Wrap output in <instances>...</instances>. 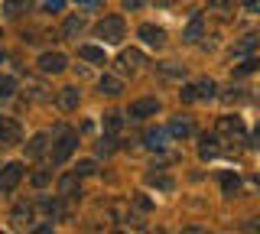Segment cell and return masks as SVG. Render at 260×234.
<instances>
[{"label": "cell", "mask_w": 260, "mask_h": 234, "mask_svg": "<svg viewBox=\"0 0 260 234\" xmlns=\"http://www.w3.org/2000/svg\"><path fill=\"white\" fill-rule=\"evenodd\" d=\"M124 17H117V13H114V17H104L101 23H98V39H101V43H111V46H117L120 39H124Z\"/></svg>", "instance_id": "obj_1"}, {"label": "cell", "mask_w": 260, "mask_h": 234, "mask_svg": "<svg viewBox=\"0 0 260 234\" xmlns=\"http://www.w3.org/2000/svg\"><path fill=\"white\" fill-rule=\"evenodd\" d=\"M59 133V140H55V150H52V163H69V156L75 153V147H78V137L75 133H65V130H55Z\"/></svg>", "instance_id": "obj_2"}, {"label": "cell", "mask_w": 260, "mask_h": 234, "mask_svg": "<svg viewBox=\"0 0 260 234\" xmlns=\"http://www.w3.org/2000/svg\"><path fill=\"white\" fill-rule=\"evenodd\" d=\"M36 65H39V72H43V75H59V72L69 69V59H65L62 52H43Z\"/></svg>", "instance_id": "obj_3"}, {"label": "cell", "mask_w": 260, "mask_h": 234, "mask_svg": "<svg viewBox=\"0 0 260 234\" xmlns=\"http://www.w3.org/2000/svg\"><path fill=\"white\" fill-rule=\"evenodd\" d=\"M20 179H23V166L20 163H7L4 169H0V192L10 195L16 185H20Z\"/></svg>", "instance_id": "obj_4"}, {"label": "cell", "mask_w": 260, "mask_h": 234, "mask_svg": "<svg viewBox=\"0 0 260 234\" xmlns=\"http://www.w3.org/2000/svg\"><path fill=\"white\" fill-rule=\"evenodd\" d=\"M218 133L231 137V140H238V143H244V140H247V133H244V124H241V117H218Z\"/></svg>", "instance_id": "obj_5"}, {"label": "cell", "mask_w": 260, "mask_h": 234, "mask_svg": "<svg viewBox=\"0 0 260 234\" xmlns=\"http://www.w3.org/2000/svg\"><path fill=\"white\" fill-rule=\"evenodd\" d=\"M20 137H23L20 120H13V117H0V143H4V147H10V143H20Z\"/></svg>", "instance_id": "obj_6"}, {"label": "cell", "mask_w": 260, "mask_h": 234, "mask_svg": "<svg viewBox=\"0 0 260 234\" xmlns=\"http://www.w3.org/2000/svg\"><path fill=\"white\" fill-rule=\"evenodd\" d=\"M137 36H140L146 46H153V49L166 46V29H162V26H153V23H143V26L137 29Z\"/></svg>", "instance_id": "obj_7"}, {"label": "cell", "mask_w": 260, "mask_h": 234, "mask_svg": "<svg viewBox=\"0 0 260 234\" xmlns=\"http://www.w3.org/2000/svg\"><path fill=\"white\" fill-rule=\"evenodd\" d=\"M156 111H159V101L156 98H140V101L130 104L127 114H130V120H143V117H153Z\"/></svg>", "instance_id": "obj_8"}, {"label": "cell", "mask_w": 260, "mask_h": 234, "mask_svg": "<svg viewBox=\"0 0 260 234\" xmlns=\"http://www.w3.org/2000/svg\"><path fill=\"white\" fill-rule=\"evenodd\" d=\"M85 26H88V17H85V13H72V17L62 23V36L65 39H75Z\"/></svg>", "instance_id": "obj_9"}, {"label": "cell", "mask_w": 260, "mask_h": 234, "mask_svg": "<svg viewBox=\"0 0 260 234\" xmlns=\"http://www.w3.org/2000/svg\"><path fill=\"white\" fill-rule=\"evenodd\" d=\"M192 133H195L192 117H182V114H179V117L169 120V137H182V140H185V137H192Z\"/></svg>", "instance_id": "obj_10"}, {"label": "cell", "mask_w": 260, "mask_h": 234, "mask_svg": "<svg viewBox=\"0 0 260 234\" xmlns=\"http://www.w3.org/2000/svg\"><path fill=\"white\" fill-rule=\"evenodd\" d=\"M202 33H205V17H202V13H195V17L189 20V26H185L182 39H185V43H199Z\"/></svg>", "instance_id": "obj_11"}, {"label": "cell", "mask_w": 260, "mask_h": 234, "mask_svg": "<svg viewBox=\"0 0 260 234\" xmlns=\"http://www.w3.org/2000/svg\"><path fill=\"white\" fill-rule=\"evenodd\" d=\"M166 140H169V130H162V127H150V130L143 133V143L150 150H162V147H166Z\"/></svg>", "instance_id": "obj_12"}, {"label": "cell", "mask_w": 260, "mask_h": 234, "mask_svg": "<svg viewBox=\"0 0 260 234\" xmlns=\"http://www.w3.org/2000/svg\"><path fill=\"white\" fill-rule=\"evenodd\" d=\"M98 88H101V94H108V98H117V94L124 91V82H120L117 75H101Z\"/></svg>", "instance_id": "obj_13"}, {"label": "cell", "mask_w": 260, "mask_h": 234, "mask_svg": "<svg viewBox=\"0 0 260 234\" xmlns=\"http://www.w3.org/2000/svg\"><path fill=\"white\" fill-rule=\"evenodd\" d=\"M59 195H62V198H78V195H81L78 176H75V173H72V176H62V179H59Z\"/></svg>", "instance_id": "obj_14"}, {"label": "cell", "mask_w": 260, "mask_h": 234, "mask_svg": "<svg viewBox=\"0 0 260 234\" xmlns=\"http://www.w3.org/2000/svg\"><path fill=\"white\" fill-rule=\"evenodd\" d=\"M10 221H13V228H29L32 224V205H16L13 208V215H10Z\"/></svg>", "instance_id": "obj_15"}, {"label": "cell", "mask_w": 260, "mask_h": 234, "mask_svg": "<svg viewBox=\"0 0 260 234\" xmlns=\"http://www.w3.org/2000/svg\"><path fill=\"white\" fill-rule=\"evenodd\" d=\"M78 101H81V94H78V88H62V91H59V108L62 111H75L78 108Z\"/></svg>", "instance_id": "obj_16"}, {"label": "cell", "mask_w": 260, "mask_h": 234, "mask_svg": "<svg viewBox=\"0 0 260 234\" xmlns=\"http://www.w3.org/2000/svg\"><path fill=\"white\" fill-rule=\"evenodd\" d=\"M120 72H134L137 65H143V52H137V49H127V52H120Z\"/></svg>", "instance_id": "obj_17"}, {"label": "cell", "mask_w": 260, "mask_h": 234, "mask_svg": "<svg viewBox=\"0 0 260 234\" xmlns=\"http://www.w3.org/2000/svg\"><path fill=\"white\" fill-rule=\"evenodd\" d=\"M46 143H49V133H36V137L29 140V147H26V156H29V159H39V156L46 153Z\"/></svg>", "instance_id": "obj_18"}, {"label": "cell", "mask_w": 260, "mask_h": 234, "mask_svg": "<svg viewBox=\"0 0 260 234\" xmlns=\"http://www.w3.org/2000/svg\"><path fill=\"white\" fill-rule=\"evenodd\" d=\"M78 55L85 62H94V65H104V49H98V46H78Z\"/></svg>", "instance_id": "obj_19"}, {"label": "cell", "mask_w": 260, "mask_h": 234, "mask_svg": "<svg viewBox=\"0 0 260 234\" xmlns=\"http://www.w3.org/2000/svg\"><path fill=\"white\" fill-rule=\"evenodd\" d=\"M199 156L202 159H215L218 156V137H202V147H199Z\"/></svg>", "instance_id": "obj_20"}, {"label": "cell", "mask_w": 260, "mask_h": 234, "mask_svg": "<svg viewBox=\"0 0 260 234\" xmlns=\"http://www.w3.org/2000/svg\"><path fill=\"white\" fill-rule=\"evenodd\" d=\"M29 4L32 0H4V13L7 17H20V13L29 10Z\"/></svg>", "instance_id": "obj_21"}, {"label": "cell", "mask_w": 260, "mask_h": 234, "mask_svg": "<svg viewBox=\"0 0 260 234\" xmlns=\"http://www.w3.org/2000/svg\"><path fill=\"white\" fill-rule=\"evenodd\" d=\"M241 189V176L238 173H221V192L224 195H234Z\"/></svg>", "instance_id": "obj_22"}, {"label": "cell", "mask_w": 260, "mask_h": 234, "mask_svg": "<svg viewBox=\"0 0 260 234\" xmlns=\"http://www.w3.org/2000/svg\"><path fill=\"white\" fill-rule=\"evenodd\" d=\"M13 94H16V78L13 75H0V101L13 98Z\"/></svg>", "instance_id": "obj_23"}, {"label": "cell", "mask_w": 260, "mask_h": 234, "mask_svg": "<svg viewBox=\"0 0 260 234\" xmlns=\"http://www.w3.org/2000/svg\"><path fill=\"white\" fill-rule=\"evenodd\" d=\"M260 69V59H244L238 69H234V78H244V75H250V72H257Z\"/></svg>", "instance_id": "obj_24"}, {"label": "cell", "mask_w": 260, "mask_h": 234, "mask_svg": "<svg viewBox=\"0 0 260 234\" xmlns=\"http://www.w3.org/2000/svg\"><path fill=\"white\" fill-rule=\"evenodd\" d=\"M257 49V36H244L238 46H234V55H247V52H254Z\"/></svg>", "instance_id": "obj_25"}, {"label": "cell", "mask_w": 260, "mask_h": 234, "mask_svg": "<svg viewBox=\"0 0 260 234\" xmlns=\"http://www.w3.org/2000/svg\"><path fill=\"white\" fill-rule=\"evenodd\" d=\"M150 185H156L159 192H173V189H176V182L169 179V176H156V173L150 176Z\"/></svg>", "instance_id": "obj_26"}, {"label": "cell", "mask_w": 260, "mask_h": 234, "mask_svg": "<svg viewBox=\"0 0 260 234\" xmlns=\"http://www.w3.org/2000/svg\"><path fill=\"white\" fill-rule=\"evenodd\" d=\"M104 127H108L111 133H117L120 127H124V117H120L117 111H111V114H104Z\"/></svg>", "instance_id": "obj_27"}, {"label": "cell", "mask_w": 260, "mask_h": 234, "mask_svg": "<svg viewBox=\"0 0 260 234\" xmlns=\"http://www.w3.org/2000/svg\"><path fill=\"white\" fill-rule=\"evenodd\" d=\"M215 91H218V85L215 82H211V78H202V82H199V98H215Z\"/></svg>", "instance_id": "obj_28"}, {"label": "cell", "mask_w": 260, "mask_h": 234, "mask_svg": "<svg viewBox=\"0 0 260 234\" xmlns=\"http://www.w3.org/2000/svg\"><path fill=\"white\" fill-rule=\"evenodd\" d=\"M179 98H182L185 104H192V101H199V85H185L182 91H179Z\"/></svg>", "instance_id": "obj_29"}, {"label": "cell", "mask_w": 260, "mask_h": 234, "mask_svg": "<svg viewBox=\"0 0 260 234\" xmlns=\"http://www.w3.org/2000/svg\"><path fill=\"white\" fill-rule=\"evenodd\" d=\"M94 169H98V163H94V159H81V163L75 166V176H91Z\"/></svg>", "instance_id": "obj_30"}, {"label": "cell", "mask_w": 260, "mask_h": 234, "mask_svg": "<svg viewBox=\"0 0 260 234\" xmlns=\"http://www.w3.org/2000/svg\"><path fill=\"white\" fill-rule=\"evenodd\" d=\"M26 88H29V98L32 101H43L46 98V88L39 85V82H26Z\"/></svg>", "instance_id": "obj_31"}, {"label": "cell", "mask_w": 260, "mask_h": 234, "mask_svg": "<svg viewBox=\"0 0 260 234\" xmlns=\"http://www.w3.org/2000/svg\"><path fill=\"white\" fill-rule=\"evenodd\" d=\"M159 72H162L166 78H182V75H185V72L179 69V65H173V62H166V65H159Z\"/></svg>", "instance_id": "obj_32"}, {"label": "cell", "mask_w": 260, "mask_h": 234, "mask_svg": "<svg viewBox=\"0 0 260 234\" xmlns=\"http://www.w3.org/2000/svg\"><path fill=\"white\" fill-rule=\"evenodd\" d=\"M39 208H43L46 215H59V202H55V198H43V202H39Z\"/></svg>", "instance_id": "obj_33"}, {"label": "cell", "mask_w": 260, "mask_h": 234, "mask_svg": "<svg viewBox=\"0 0 260 234\" xmlns=\"http://www.w3.org/2000/svg\"><path fill=\"white\" fill-rule=\"evenodd\" d=\"M49 179H52V176H49L46 169H39V173H32V185H36V189H43V185H49Z\"/></svg>", "instance_id": "obj_34"}, {"label": "cell", "mask_w": 260, "mask_h": 234, "mask_svg": "<svg viewBox=\"0 0 260 234\" xmlns=\"http://www.w3.org/2000/svg\"><path fill=\"white\" fill-rule=\"evenodd\" d=\"M134 205H137V208H140V212H150V208H153V202H150V198H146V195H143V192H137V195H134Z\"/></svg>", "instance_id": "obj_35"}, {"label": "cell", "mask_w": 260, "mask_h": 234, "mask_svg": "<svg viewBox=\"0 0 260 234\" xmlns=\"http://www.w3.org/2000/svg\"><path fill=\"white\" fill-rule=\"evenodd\" d=\"M238 4H241L247 13H260V0H238Z\"/></svg>", "instance_id": "obj_36"}, {"label": "cell", "mask_w": 260, "mask_h": 234, "mask_svg": "<svg viewBox=\"0 0 260 234\" xmlns=\"http://www.w3.org/2000/svg\"><path fill=\"white\" fill-rule=\"evenodd\" d=\"M75 4L81 7V10H98V7H101L104 0H75Z\"/></svg>", "instance_id": "obj_37"}, {"label": "cell", "mask_w": 260, "mask_h": 234, "mask_svg": "<svg viewBox=\"0 0 260 234\" xmlns=\"http://www.w3.org/2000/svg\"><path fill=\"white\" fill-rule=\"evenodd\" d=\"M43 4H46V10H55V13H59L62 7H65V0H43Z\"/></svg>", "instance_id": "obj_38"}, {"label": "cell", "mask_w": 260, "mask_h": 234, "mask_svg": "<svg viewBox=\"0 0 260 234\" xmlns=\"http://www.w3.org/2000/svg\"><path fill=\"white\" fill-rule=\"evenodd\" d=\"M124 7H127V10H140L143 0H124Z\"/></svg>", "instance_id": "obj_39"}, {"label": "cell", "mask_w": 260, "mask_h": 234, "mask_svg": "<svg viewBox=\"0 0 260 234\" xmlns=\"http://www.w3.org/2000/svg\"><path fill=\"white\" fill-rule=\"evenodd\" d=\"M208 4H211V7H218V10H224V7L231 4V0H208Z\"/></svg>", "instance_id": "obj_40"}, {"label": "cell", "mask_w": 260, "mask_h": 234, "mask_svg": "<svg viewBox=\"0 0 260 234\" xmlns=\"http://www.w3.org/2000/svg\"><path fill=\"white\" fill-rule=\"evenodd\" d=\"M254 140H257V147H260V124H257V130H254Z\"/></svg>", "instance_id": "obj_41"}, {"label": "cell", "mask_w": 260, "mask_h": 234, "mask_svg": "<svg viewBox=\"0 0 260 234\" xmlns=\"http://www.w3.org/2000/svg\"><path fill=\"white\" fill-rule=\"evenodd\" d=\"M0 62H4V49H0Z\"/></svg>", "instance_id": "obj_42"}, {"label": "cell", "mask_w": 260, "mask_h": 234, "mask_svg": "<svg viewBox=\"0 0 260 234\" xmlns=\"http://www.w3.org/2000/svg\"><path fill=\"white\" fill-rule=\"evenodd\" d=\"M257 185H260V176H257Z\"/></svg>", "instance_id": "obj_43"}, {"label": "cell", "mask_w": 260, "mask_h": 234, "mask_svg": "<svg viewBox=\"0 0 260 234\" xmlns=\"http://www.w3.org/2000/svg\"><path fill=\"white\" fill-rule=\"evenodd\" d=\"M257 101H260V91H257Z\"/></svg>", "instance_id": "obj_44"}]
</instances>
